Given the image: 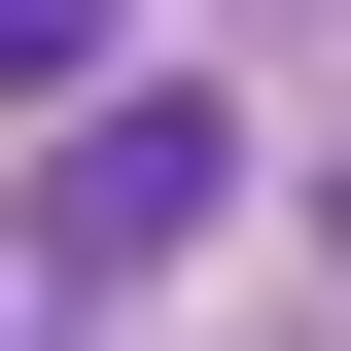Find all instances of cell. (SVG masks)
<instances>
[{
  "mask_svg": "<svg viewBox=\"0 0 351 351\" xmlns=\"http://www.w3.org/2000/svg\"><path fill=\"white\" fill-rule=\"evenodd\" d=\"M246 211V106H176V71H106V106H36V351H106L176 246Z\"/></svg>",
  "mask_w": 351,
  "mask_h": 351,
  "instance_id": "cell-1",
  "label": "cell"
},
{
  "mask_svg": "<svg viewBox=\"0 0 351 351\" xmlns=\"http://www.w3.org/2000/svg\"><path fill=\"white\" fill-rule=\"evenodd\" d=\"M0 71H36V106H106V71H141V0H0Z\"/></svg>",
  "mask_w": 351,
  "mask_h": 351,
  "instance_id": "cell-2",
  "label": "cell"
}]
</instances>
